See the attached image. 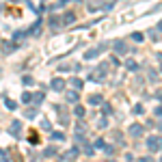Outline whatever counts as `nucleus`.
Listing matches in <instances>:
<instances>
[{"label":"nucleus","mask_w":162,"mask_h":162,"mask_svg":"<svg viewBox=\"0 0 162 162\" xmlns=\"http://www.w3.org/2000/svg\"><path fill=\"white\" fill-rule=\"evenodd\" d=\"M89 104H93V106L102 104V95H91V97H89Z\"/></svg>","instance_id":"obj_9"},{"label":"nucleus","mask_w":162,"mask_h":162,"mask_svg":"<svg viewBox=\"0 0 162 162\" xmlns=\"http://www.w3.org/2000/svg\"><path fill=\"white\" fill-rule=\"evenodd\" d=\"M82 149H84V153H86V156H93V147H91V145H84Z\"/></svg>","instance_id":"obj_22"},{"label":"nucleus","mask_w":162,"mask_h":162,"mask_svg":"<svg viewBox=\"0 0 162 162\" xmlns=\"http://www.w3.org/2000/svg\"><path fill=\"white\" fill-rule=\"evenodd\" d=\"M102 149H104V151H106L108 156H112V153H114V147H112V145H104Z\"/></svg>","instance_id":"obj_17"},{"label":"nucleus","mask_w":162,"mask_h":162,"mask_svg":"<svg viewBox=\"0 0 162 162\" xmlns=\"http://www.w3.org/2000/svg\"><path fill=\"white\" fill-rule=\"evenodd\" d=\"M24 84H26V86H30V84H35V80H33V76H24Z\"/></svg>","instance_id":"obj_18"},{"label":"nucleus","mask_w":162,"mask_h":162,"mask_svg":"<svg viewBox=\"0 0 162 162\" xmlns=\"http://www.w3.org/2000/svg\"><path fill=\"white\" fill-rule=\"evenodd\" d=\"M67 102L78 104V91H67Z\"/></svg>","instance_id":"obj_7"},{"label":"nucleus","mask_w":162,"mask_h":162,"mask_svg":"<svg viewBox=\"0 0 162 162\" xmlns=\"http://www.w3.org/2000/svg\"><path fill=\"white\" fill-rule=\"evenodd\" d=\"M72 84H74V89H82V80L80 78H72Z\"/></svg>","instance_id":"obj_14"},{"label":"nucleus","mask_w":162,"mask_h":162,"mask_svg":"<svg viewBox=\"0 0 162 162\" xmlns=\"http://www.w3.org/2000/svg\"><path fill=\"white\" fill-rule=\"evenodd\" d=\"M104 50H106V45H97V48H93V50H89V52L84 54V58H86V61H91V58H95V56H97L100 52H104Z\"/></svg>","instance_id":"obj_3"},{"label":"nucleus","mask_w":162,"mask_h":162,"mask_svg":"<svg viewBox=\"0 0 162 162\" xmlns=\"http://www.w3.org/2000/svg\"><path fill=\"white\" fill-rule=\"evenodd\" d=\"M76 156H78V149H72L69 153L61 156V160H58V162H74V160H76Z\"/></svg>","instance_id":"obj_5"},{"label":"nucleus","mask_w":162,"mask_h":162,"mask_svg":"<svg viewBox=\"0 0 162 162\" xmlns=\"http://www.w3.org/2000/svg\"><path fill=\"white\" fill-rule=\"evenodd\" d=\"M102 110H104L106 114H112V108H110V104H106V102H102Z\"/></svg>","instance_id":"obj_15"},{"label":"nucleus","mask_w":162,"mask_h":162,"mask_svg":"<svg viewBox=\"0 0 162 162\" xmlns=\"http://www.w3.org/2000/svg\"><path fill=\"white\" fill-rule=\"evenodd\" d=\"M143 132H145V128H143L141 123H134V125L130 128V136H134V138H141Z\"/></svg>","instance_id":"obj_2"},{"label":"nucleus","mask_w":162,"mask_h":162,"mask_svg":"<svg viewBox=\"0 0 162 162\" xmlns=\"http://www.w3.org/2000/svg\"><path fill=\"white\" fill-rule=\"evenodd\" d=\"M7 108H9V110H15V108H17V104H15L13 100H7Z\"/></svg>","instance_id":"obj_19"},{"label":"nucleus","mask_w":162,"mask_h":162,"mask_svg":"<svg viewBox=\"0 0 162 162\" xmlns=\"http://www.w3.org/2000/svg\"><path fill=\"white\" fill-rule=\"evenodd\" d=\"M41 128H43V130H52V125H50L48 119H43V121H41Z\"/></svg>","instance_id":"obj_20"},{"label":"nucleus","mask_w":162,"mask_h":162,"mask_svg":"<svg viewBox=\"0 0 162 162\" xmlns=\"http://www.w3.org/2000/svg\"><path fill=\"white\" fill-rule=\"evenodd\" d=\"M97 125H100V128H108V119H100Z\"/></svg>","instance_id":"obj_24"},{"label":"nucleus","mask_w":162,"mask_h":162,"mask_svg":"<svg viewBox=\"0 0 162 162\" xmlns=\"http://www.w3.org/2000/svg\"><path fill=\"white\" fill-rule=\"evenodd\" d=\"M19 130H22V123H19V121H13L11 128H9V132H11L13 136H19Z\"/></svg>","instance_id":"obj_6"},{"label":"nucleus","mask_w":162,"mask_h":162,"mask_svg":"<svg viewBox=\"0 0 162 162\" xmlns=\"http://www.w3.org/2000/svg\"><path fill=\"white\" fill-rule=\"evenodd\" d=\"M43 156H45V158H54V156H56V147H48V149L43 151Z\"/></svg>","instance_id":"obj_11"},{"label":"nucleus","mask_w":162,"mask_h":162,"mask_svg":"<svg viewBox=\"0 0 162 162\" xmlns=\"http://www.w3.org/2000/svg\"><path fill=\"white\" fill-rule=\"evenodd\" d=\"M26 117H28V119H35V117H37V108H30V110H26Z\"/></svg>","instance_id":"obj_16"},{"label":"nucleus","mask_w":162,"mask_h":162,"mask_svg":"<svg viewBox=\"0 0 162 162\" xmlns=\"http://www.w3.org/2000/svg\"><path fill=\"white\" fill-rule=\"evenodd\" d=\"M22 102L28 104V102H30V93H24V95H22Z\"/></svg>","instance_id":"obj_26"},{"label":"nucleus","mask_w":162,"mask_h":162,"mask_svg":"<svg viewBox=\"0 0 162 162\" xmlns=\"http://www.w3.org/2000/svg\"><path fill=\"white\" fill-rule=\"evenodd\" d=\"M74 112H76V117H78V119H82V117H84V114H86V110H84V106H76V110H74Z\"/></svg>","instance_id":"obj_10"},{"label":"nucleus","mask_w":162,"mask_h":162,"mask_svg":"<svg viewBox=\"0 0 162 162\" xmlns=\"http://www.w3.org/2000/svg\"><path fill=\"white\" fill-rule=\"evenodd\" d=\"M149 35H151V39H158V37H160V33H158V30H151Z\"/></svg>","instance_id":"obj_28"},{"label":"nucleus","mask_w":162,"mask_h":162,"mask_svg":"<svg viewBox=\"0 0 162 162\" xmlns=\"http://www.w3.org/2000/svg\"><path fill=\"white\" fill-rule=\"evenodd\" d=\"M114 50H117L119 54H125V52H128V48H125L123 41H114Z\"/></svg>","instance_id":"obj_8"},{"label":"nucleus","mask_w":162,"mask_h":162,"mask_svg":"<svg viewBox=\"0 0 162 162\" xmlns=\"http://www.w3.org/2000/svg\"><path fill=\"white\" fill-rule=\"evenodd\" d=\"M50 89H52V91H63V89H65V80H63V78H54L52 84H50Z\"/></svg>","instance_id":"obj_4"},{"label":"nucleus","mask_w":162,"mask_h":162,"mask_svg":"<svg viewBox=\"0 0 162 162\" xmlns=\"http://www.w3.org/2000/svg\"><path fill=\"white\" fill-rule=\"evenodd\" d=\"M125 67L130 69V72H136V69H138V63H136V61H128V63H125Z\"/></svg>","instance_id":"obj_13"},{"label":"nucleus","mask_w":162,"mask_h":162,"mask_svg":"<svg viewBox=\"0 0 162 162\" xmlns=\"http://www.w3.org/2000/svg\"><path fill=\"white\" fill-rule=\"evenodd\" d=\"M30 102H35V104H41V102H43V93H35V95H30Z\"/></svg>","instance_id":"obj_12"},{"label":"nucleus","mask_w":162,"mask_h":162,"mask_svg":"<svg viewBox=\"0 0 162 162\" xmlns=\"http://www.w3.org/2000/svg\"><path fill=\"white\" fill-rule=\"evenodd\" d=\"M141 112H143V106L136 104V106H134V114H141Z\"/></svg>","instance_id":"obj_25"},{"label":"nucleus","mask_w":162,"mask_h":162,"mask_svg":"<svg viewBox=\"0 0 162 162\" xmlns=\"http://www.w3.org/2000/svg\"><path fill=\"white\" fill-rule=\"evenodd\" d=\"M138 162H153V158H151V156H143V158L138 160Z\"/></svg>","instance_id":"obj_27"},{"label":"nucleus","mask_w":162,"mask_h":162,"mask_svg":"<svg viewBox=\"0 0 162 162\" xmlns=\"http://www.w3.org/2000/svg\"><path fill=\"white\" fill-rule=\"evenodd\" d=\"M52 138H54V141H63V138H65V134H61V132H54V134H52Z\"/></svg>","instance_id":"obj_21"},{"label":"nucleus","mask_w":162,"mask_h":162,"mask_svg":"<svg viewBox=\"0 0 162 162\" xmlns=\"http://www.w3.org/2000/svg\"><path fill=\"white\" fill-rule=\"evenodd\" d=\"M104 145H106V143H104V141H102V138H97V141H95V149H102V147H104Z\"/></svg>","instance_id":"obj_23"},{"label":"nucleus","mask_w":162,"mask_h":162,"mask_svg":"<svg viewBox=\"0 0 162 162\" xmlns=\"http://www.w3.org/2000/svg\"><path fill=\"white\" fill-rule=\"evenodd\" d=\"M147 149H149V151H153V153H158V151H160V136H158V134L147 138Z\"/></svg>","instance_id":"obj_1"}]
</instances>
